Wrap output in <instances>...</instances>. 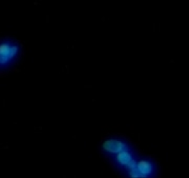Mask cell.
Here are the masks:
<instances>
[{
    "label": "cell",
    "instance_id": "cell-1",
    "mask_svg": "<svg viewBox=\"0 0 189 178\" xmlns=\"http://www.w3.org/2000/svg\"><path fill=\"white\" fill-rule=\"evenodd\" d=\"M125 147V143L116 139H109L103 143V149L109 153H119L120 151L124 150Z\"/></svg>",
    "mask_w": 189,
    "mask_h": 178
},
{
    "label": "cell",
    "instance_id": "cell-2",
    "mask_svg": "<svg viewBox=\"0 0 189 178\" xmlns=\"http://www.w3.org/2000/svg\"><path fill=\"white\" fill-rule=\"evenodd\" d=\"M137 170L141 174L147 176L153 172V166H151V163L146 161V160H141L137 163Z\"/></svg>",
    "mask_w": 189,
    "mask_h": 178
},
{
    "label": "cell",
    "instance_id": "cell-3",
    "mask_svg": "<svg viewBox=\"0 0 189 178\" xmlns=\"http://www.w3.org/2000/svg\"><path fill=\"white\" fill-rule=\"evenodd\" d=\"M117 160H118V162L121 163L122 166H126L128 162H129V160L131 159V155L129 152L125 151V149L122 151H120L119 153H117Z\"/></svg>",
    "mask_w": 189,
    "mask_h": 178
},
{
    "label": "cell",
    "instance_id": "cell-4",
    "mask_svg": "<svg viewBox=\"0 0 189 178\" xmlns=\"http://www.w3.org/2000/svg\"><path fill=\"white\" fill-rule=\"evenodd\" d=\"M9 50H11V46L9 44H1L0 46V56H9Z\"/></svg>",
    "mask_w": 189,
    "mask_h": 178
},
{
    "label": "cell",
    "instance_id": "cell-5",
    "mask_svg": "<svg viewBox=\"0 0 189 178\" xmlns=\"http://www.w3.org/2000/svg\"><path fill=\"white\" fill-rule=\"evenodd\" d=\"M129 175H130L131 178H145V177H146L145 175L141 174V173L137 170V168L129 170Z\"/></svg>",
    "mask_w": 189,
    "mask_h": 178
},
{
    "label": "cell",
    "instance_id": "cell-6",
    "mask_svg": "<svg viewBox=\"0 0 189 178\" xmlns=\"http://www.w3.org/2000/svg\"><path fill=\"white\" fill-rule=\"evenodd\" d=\"M17 51H18V48H17V46H12V48H11V50H9V56H7V57H9V59L13 58V57L16 55Z\"/></svg>",
    "mask_w": 189,
    "mask_h": 178
},
{
    "label": "cell",
    "instance_id": "cell-7",
    "mask_svg": "<svg viewBox=\"0 0 189 178\" xmlns=\"http://www.w3.org/2000/svg\"><path fill=\"white\" fill-rule=\"evenodd\" d=\"M126 166H127V169H129V170L137 168V162H136V160H134L132 158H131V159L129 160V162L126 164Z\"/></svg>",
    "mask_w": 189,
    "mask_h": 178
},
{
    "label": "cell",
    "instance_id": "cell-8",
    "mask_svg": "<svg viewBox=\"0 0 189 178\" xmlns=\"http://www.w3.org/2000/svg\"><path fill=\"white\" fill-rule=\"evenodd\" d=\"M9 61V57L7 56H0V63H6Z\"/></svg>",
    "mask_w": 189,
    "mask_h": 178
}]
</instances>
